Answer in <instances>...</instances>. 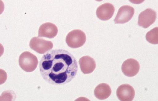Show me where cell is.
<instances>
[{"label":"cell","instance_id":"6da1fadb","mask_svg":"<svg viewBox=\"0 0 158 101\" xmlns=\"http://www.w3.org/2000/svg\"><path fill=\"white\" fill-rule=\"evenodd\" d=\"M40 70L43 79L50 84L64 85L77 74L78 65L74 56L67 50H50L42 56Z\"/></svg>","mask_w":158,"mask_h":101},{"label":"cell","instance_id":"7a4b0ae2","mask_svg":"<svg viewBox=\"0 0 158 101\" xmlns=\"http://www.w3.org/2000/svg\"><path fill=\"white\" fill-rule=\"evenodd\" d=\"M38 61L37 57L31 52H25L19 56V66L27 72H32L38 66Z\"/></svg>","mask_w":158,"mask_h":101},{"label":"cell","instance_id":"3957f363","mask_svg":"<svg viewBox=\"0 0 158 101\" xmlns=\"http://www.w3.org/2000/svg\"><path fill=\"white\" fill-rule=\"evenodd\" d=\"M86 40L84 32L79 30L71 31L67 35L66 42L67 45L72 48H79L83 46Z\"/></svg>","mask_w":158,"mask_h":101},{"label":"cell","instance_id":"277c9868","mask_svg":"<svg viewBox=\"0 0 158 101\" xmlns=\"http://www.w3.org/2000/svg\"><path fill=\"white\" fill-rule=\"evenodd\" d=\"M30 46L31 49L37 53L44 54L52 49L53 48V44L50 41L46 40L38 37L31 39Z\"/></svg>","mask_w":158,"mask_h":101},{"label":"cell","instance_id":"5b68a950","mask_svg":"<svg viewBox=\"0 0 158 101\" xmlns=\"http://www.w3.org/2000/svg\"><path fill=\"white\" fill-rule=\"evenodd\" d=\"M156 17V13L155 11L150 8L146 9L140 14L138 24L143 28H148L155 22Z\"/></svg>","mask_w":158,"mask_h":101},{"label":"cell","instance_id":"8992f818","mask_svg":"<svg viewBox=\"0 0 158 101\" xmlns=\"http://www.w3.org/2000/svg\"><path fill=\"white\" fill-rule=\"evenodd\" d=\"M134 9L130 6L125 5L120 8L114 21L115 24H124L131 20L134 14Z\"/></svg>","mask_w":158,"mask_h":101},{"label":"cell","instance_id":"52a82bcc","mask_svg":"<svg viewBox=\"0 0 158 101\" xmlns=\"http://www.w3.org/2000/svg\"><path fill=\"white\" fill-rule=\"evenodd\" d=\"M140 65L136 60L130 59L126 60L123 63L122 66V72L129 77L135 76L139 72Z\"/></svg>","mask_w":158,"mask_h":101},{"label":"cell","instance_id":"ba28073f","mask_svg":"<svg viewBox=\"0 0 158 101\" xmlns=\"http://www.w3.org/2000/svg\"><path fill=\"white\" fill-rule=\"evenodd\" d=\"M116 95L120 101H132L135 95V91L130 85L123 84L117 89Z\"/></svg>","mask_w":158,"mask_h":101},{"label":"cell","instance_id":"9c48e42d","mask_svg":"<svg viewBox=\"0 0 158 101\" xmlns=\"http://www.w3.org/2000/svg\"><path fill=\"white\" fill-rule=\"evenodd\" d=\"M58 32V28L55 24L51 23H45L39 28L38 37L52 39L55 37Z\"/></svg>","mask_w":158,"mask_h":101},{"label":"cell","instance_id":"30bf717a","mask_svg":"<svg viewBox=\"0 0 158 101\" xmlns=\"http://www.w3.org/2000/svg\"><path fill=\"white\" fill-rule=\"evenodd\" d=\"M114 11V7L112 4L105 3L98 8L96 15L98 18L101 20H108L112 18Z\"/></svg>","mask_w":158,"mask_h":101},{"label":"cell","instance_id":"8fae6325","mask_svg":"<svg viewBox=\"0 0 158 101\" xmlns=\"http://www.w3.org/2000/svg\"><path fill=\"white\" fill-rule=\"evenodd\" d=\"M79 64L81 71L84 74L93 73L96 66L94 60L87 56L81 57L79 60Z\"/></svg>","mask_w":158,"mask_h":101},{"label":"cell","instance_id":"7c38bea8","mask_svg":"<svg viewBox=\"0 0 158 101\" xmlns=\"http://www.w3.org/2000/svg\"><path fill=\"white\" fill-rule=\"evenodd\" d=\"M112 92L110 87L108 84L102 83L96 87L94 90V95L99 100H105L110 96Z\"/></svg>","mask_w":158,"mask_h":101},{"label":"cell","instance_id":"4fadbf2b","mask_svg":"<svg viewBox=\"0 0 158 101\" xmlns=\"http://www.w3.org/2000/svg\"><path fill=\"white\" fill-rule=\"evenodd\" d=\"M158 28L155 27L148 32L146 34V38L148 41L152 44H157Z\"/></svg>","mask_w":158,"mask_h":101}]
</instances>
